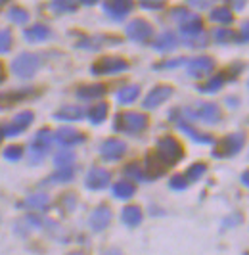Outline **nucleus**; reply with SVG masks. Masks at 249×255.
Segmentation results:
<instances>
[{
    "mask_svg": "<svg viewBox=\"0 0 249 255\" xmlns=\"http://www.w3.org/2000/svg\"><path fill=\"white\" fill-rule=\"evenodd\" d=\"M148 127V117L136 112H124L119 114L113 121V128L117 132H126V134H138Z\"/></svg>",
    "mask_w": 249,
    "mask_h": 255,
    "instance_id": "f257e3e1",
    "label": "nucleus"
},
{
    "mask_svg": "<svg viewBox=\"0 0 249 255\" xmlns=\"http://www.w3.org/2000/svg\"><path fill=\"white\" fill-rule=\"evenodd\" d=\"M155 153H157V157H159L167 167L178 163V161L184 157L182 144L176 140L174 136H163V138H159Z\"/></svg>",
    "mask_w": 249,
    "mask_h": 255,
    "instance_id": "f03ea898",
    "label": "nucleus"
},
{
    "mask_svg": "<svg viewBox=\"0 0 249 255\" xmlns=\"http://www.w3.org/2000/svg\"><path fill=\"white\" fill-rule=\"evenodd\" d=\"M52 140H54L52 130H48V128H40L38 130L35 140L31 142V146H29V163L31 165H37V163H40L44 159V155L50 150Z\"/></svg>",
    "mask_w": 249,
    "mask_h": 255,
    "instance_id": "7ed1b4c3",
    "label": "nucleus"
},
{
    "mask_svg": "<svg viewBox=\"0 0 249 255\" xmlns=\"http://www.w3.org/2000/svg\"><path fill=\"white\" fill-rule=\"evenodd\" d=\"M126 69H128V62L121 56H104V58L96 60L90 67V71L94 75H117Z\"/></svg>",
    "mask_w": 249,
    "mask_h": 255,
    "instance_id": "20e7f679",
    "label": "nucleus"
},
{
    "mask_svg": "<svg viewBox=\"0 0 249 255\" xmlns=\"http://www.w3.org/2000/svg\"><path fill=\"white\" fill-rule=\"evenodd\" d=\"M244 144H246V134L244 132H232V134H228V136H224L217 142L213 155L215 157H232L244 148Z\"/></svg>",
    "mask_w": 249,
    "mask_h": 255,
    "instance_id": "39448f33",
    "label": "nucleus"
},
{
    "mask_svg": "<svg viewBox=\"0 0 249 255\" xmlns=\"http://www.w3.org/2000/svg\"><path fill=\"white\" fill-rule=\"evenodd\" d=\"M40 67V58L37 54H19L15 60L12 62V71L13 75L21 77V79H29L37 73V69Z\"/></svg>",
    "mask_w": 249,
    "mask_h": 255,
    "instance_id": "423d86ee",
    "label": "nucleus"
},
{
    "mask_svg": "<svg viewBox=\"0 0 249 255\" xmlns=\"http://www.w3.org/2000/svg\"><path fill=\"white\" fill-rule=\"evenodd\" d=\"M182 114L186 115V119H201L203 123H211V125L221 121V108L213 102L199 104L194 110H182Z\"/></svg>",
    "mask_w": 249,
    "mask_h": 255,
    "instance_id": "0eeeda50",
    "label": "nucleus"
},
{
    "mask_svg": "<svg viewBox=\"0 0 249 255\" xmlns=\"http://www.w3.org/2000/svg\"><path fill=\"white\" fill-rule=\"evenodd\" d=\"M33 112H21L13 117L12 121L4 123V127L0 128L2 130V136H17L21 134L25 128H29V125L33 123Z\"/></svg>",
    "mask_w": 249,
    "mask_h": 255,
    "instance_id": "6e6552de",
    "label": "nucleus"
},
{
    "mask_svg": "<svg viewBox=\"0 0 249 255\" xmlns=\"http://www.w3.org/2000/svg\"><path fill=\"white\" fill-rule=\"evenodd\" d=\"M151 35H153V27L149 25L146 19H142V17L132 19L126 25V37L130 38V40H134V42H146V40L151 38Z\"/></svg>",
    "mask_w": 249,
    "mask_h": 255,
    "instance_id": "1a4fd4ad",
    "label": "nucleus"
},
{
    "mask_svg": "<svg viewBox=\"0 0 249 255\" xmlns=\"http://www.w3.org/2000/svg\"><path fill=\"white\" fill-rule=\"evenodd\" d=\"M134 8V0H104V12L112 19H124Z\"/></svg>",
    "mask_w": 249,
    "mask_h": 255,
    "instance_id": "9d476101",
    "label": "nucleus"
},
{
    "mask_svg": "<svg viewBox=\"0 0 249 255\" xmlns=\"http://www.w3.org/2000/svg\"><path fill=\"white\" fill-rule=\"evenodd\" d=\"M171 96H173V87H169V85H157L155 89L149 90V94L144 98L142 106H144L146 110H155V108H159L163 102H167Z\"/></svg>",
    "mask_w": 249,
    "mask_h": 255,
    "instance_id": "9b49d317",
    "label": "nucleus"
},
{
    "mask_svg": "<svg viewBox=\"0 0 249 255\" xmlns=\"http://www.w3.org/2000/svg\"><path fill=\"white\" fill-rule=\"evenodd\" d=\"M124 152H126V144L123 140H119V138H108V140L102 142V146H100V155L104 159H108V161L121 159Z\"/></svg>",
    "mask_w": 249,
    "mask_h": 255,
    "instance_id": "f8f14e48",
    "label": "nucleus"
},
{
    "mask_svg": "<svg viewBox=\"0 0 249 255\" xmlns=\"http://www.w3.org/2000/svg\"><path fill=\"white\" fill-rule=\"evenodd\" d=\"M110 179H112L110 171H106L102 167H92L88 171L87 179H85V186L90 188V190H102V188H106L110 184Z\"/></svg>",
    "mask_w": 249,
    "mask_h": 255,
    "instance_id": "ddd939ff",
    "label": "nucleus"
},
{
    "mask_svg": "<svg viewBox=\"0 0 249 255\" xmlns=\"http://www.w3.org/2000/svg\"><path fill=\"white\" fill-rule=\"evenodd\" d=\"M213 67H215L213 58H209V56H198V58L190 60L188 73H190V77H194V79H201V77L209 75L213 71Z\"/></svg>",
    "mask_w": 249,
    "mask_h": 255,
    "instance_id": "4468645a",
    "label": "nucleus"
},
{
    "mask_svg": "<svg viewBox=\"0 0 249 255\" xmlns=\"http://www.w3.org/2000/svg\"><path fill=\"white\" fill-rule=\"evenodd\" d=\"M54 138L63 148H71V146H77V144H83L85 142V134L79 132V130H75V128L63 127L60 130H56Z\"/></svg>",
    "mask_w": 249,
    "mask_h": 255,
    "instance_id": "2eb2a0df",
    "label": "nucleus"
},
{
    "mask_svg": "<svg viewBox=\"0 0 249 255\" xmlns=\"http://www.w3.org/2000/svg\"><path fill=\"white\" fill-rule=\"evenodd\" d=\"M178 25H180L182 35H186V37H194V35H199V33H201V29H203V21H201V17H199L198 13L188 12L186 15L178 21Z\"/></svg>",
    "mask_w": 249,
    "mask_h": 255,
    "instance_id": "dca6fc26",
    "label": "nucleus"
},
{
    "mask_svg": "<svg viewBox=\"0 0 249 255\" xmlns=\"http://www.w3.org/2000/svg\"><path fill=\"white\" fill-rule=\"evenodd\" d=\"M33 94H35V89H31V87L4 92V94H0V108H10L13 104L23 102L25 98H29V96H33Z\"/></svg>",
    "mask_w": 249,
    "mask_h": 255,
    "instance_id": "f3484780",
    "label": "nucleus"
},
{
    "mask_svg": "<svg viewBox=\"0 0 249 255\" xmlns=\"http://www.w3.org/2000/svg\"><path fill=\"white\" fill-rule=\"evenodd\" d=\"M110 221H112V209L106 207V205H102V207H98V209H94V213H92L90 219H88L90 229L96 230V232L106 229V227L110 225Z\"/></svg>",
    "mask_w": 249,
    "mask_h": 255,
    "instance_id": "a211bd4d",
    "label": "nucleus"
},
{
    "mask_svg": "<svg viewBox=\"0 0 249 255\" xmlns=\"http://www.w3.org/2000/svg\"><path fill=\"white\" fill-rule=\"evenodd\" d=\"M165 171H167V165H165L161 159L157 157V153H155V152L148 153V157H146V165H144V173H146L148 180L161 177Z\"/></svg>",
    "mask_w": 249,
    "mask_h": 255,
    "instance_id": "6ab92c4d",
    "label": "nucleus"
},
{
    "mask_svg": "<svg viewBox=\"0 0 249 255\" xmlns=\"http://www.w3.org/2000/svg\"><path fill=\"white\" fill-rule=\"evenodd\" d=\"M119 37H108V35H96V37L83 38L77 46L79 48H87V50H98L102 46H108V44H117Z\"/></svg>",
    "mask_w": 249,
    "mask_h": 255,
    "instance_id": "aec40b11",
    "label": "nucleus"
},
{
    "mask_svg": "<svg viewBox=\"0 0 249 255\" xmlns=\"http://www.w3.org/2000/svg\"><path fill=\"white\" fill-rule=\"evenodd\" d=\"M176 46H178V38L171 31H165V33H161L159 37L153 40V48L159 52H171Z\"/></svg>",
    "mask_w": 249,
    "mask_h": 255,
    "instance_id": "412c9836",
    "label": "nucleus"
},
{
    "mask_svg": "<svg viewBox=\"0 0 249 255\" xmlns=\"http://www.w3.org/2000/svg\"><path fill=\"white\" fill-rule=\"evenodd\" d=\"M23 37L29 40V42H42L50 37V27L42 25V23H37V25H31L29 29L23 31Z\"/></svg>",
    "mask_w": 249,
    "mask_h": 255,
    "instance_id": "4be33fe9",
    "label": "nucleus"
},
{
    "mask_svg": "<svg viewBox=\"0 0 249 255\" xmlns=\"http://www.w3.org/2000/svg\"><path fill=\"white\" fill-rule=\"evenodd\" d=\"M106 94V87L104 85H87L77 90V98L79 100H100Z\"/></svg>",
    "mask_w": 249,
    "mask_h": 255,
    "instance_id": "5701e85b",
    "label": "nucleus"
},
{
    "mask_svg": "<svg viewBox=\"0 0 249 255\" xmlns=\"http://www.w3.org/2000/svg\"><path fill=\"white\" fill-rule=\"evenodd\" d=\"M54 117L60 121H79L85 117V110L79 106H63L62 110H58L54 114Z\"/></svg>",
    "mask_w": 249,
    "mask_h": 255,
    "instance_id": "b1692460",
    "label": "nucleus"
},
{
    "mask_svg": "<svg viewBox=\"0 0 249 255\" xmlns=\"http://www.w3.org/2000/svg\"><path fill=\"white\" fill-rule=\"evenodd\" d=\"M50 204V198L46 194H33L25 200L21 207H27V209H35V211H44Z\"/></svg>",
    "mask_w": 249,
    "mask_h": 255,
    "instance_id": "393cba45",
    "label": "nucleus"
},
{
    "mask_svg": "<svg viewBox=\"0 0 249 255\" xmlns=\"http://www.w3.org/2000/svg\"><path fill=\"white\" fill-rule=\"evenodd\" d=\"M112 192L113 196L119 198V200H128V198L134 196V184L130 180H119V182L113 184Z\"/></svg>",
    "mask_w": 249,
    "mask_h": 255,
    "instance_id": "a878e982",
    "label": "nucleus"
},
{
    "mask_svg": "<svg viewBox=\"0 0 249 255\" xmlns=\"http://www.w3.org/2000/svg\"><path fill=\"white\" fill-rule=\"evenodd\" d=\"M121 219H123V223L126 227H138L142 223V211H140V207H136V205H128V207L123 209Z\"/></svg>",
    "mask_w": 249,
    "mask_h": 255,
    "instance_id": "bb28decb",
    "label": "nucleus"
},
{
    "mask_svg": "<svg viewBox=\"0 0 249 255\" xmlns=\"http://www.w3.org/2000/svg\"><path fill=\"white\" fill-rule=\"evenodd\" d=\"M108 112H110V106L106 102H98L94 104L90 110H88V119H90V123H94V125H100L106 117H108Z\"/></svg>",
    "mask_w": 249,
    "mask_h": 255,
    "instance_id": "cd10ccee",
    "label": "nucleus"
},
{
    "mask_svg": "<svg viewBox=\"0 0 249 255\" xmlns=\"http://www.w3.org/2000/svg\"><path fill=\"white\" fill-rule=\"evenodd\" d=\"M178 128L184 130L192 140L199 142V144H211L213 142V138L209 136V134H205V132H201V130H196L194 127H190L188 123H184V121H178Z\"/></svg>",
    "mask_w": 249,
    "mask_h": 255,
    "instance_id": "c85d7f7f",
    "label": "nucleus"
},
{
    "mask_svg": "<svg viewBox=\"0 0 249 255\" xmlns=\"http://www.w3.org/2000/svg\"><path fill=\"white\" fill-rule=\"evenodd\" d=\"M79 6V0H50L48 8L54 13H67L75 12Z\"/></svg>",
    "mask_w": 249,
    "mask_h": 255,
    "instance_id": "c756f323",
    "label": "nucleus"
},
{
    "mask_svg": "<svg viewBox=\"0 0 249 255\" xmlns=\"http://www.w3.org/2000/svg\"><path fill=\"white\" fill-rule=\"evenodd\" d=\"M209 17H211V21H215V23H221V25H230L232 21H234V13H232V10L230 8H215V10H211V13H209Z\"/></svg>",
    "mask_w": 249,
    "mask_h": 255,
    "instance_id": "7c9ffc66",
    "label": "nucleus"
},
{
    "mask_svg": "<svg viewBox=\"0 0 249 255\" xmlns=\"http://www.w3.org/2000/svg\"><path fill=\"white\" fill-rule=\"evenodd\" d=\"M138 96H140V87H136V85L124 87V89H121L117 92V100H119V104H123V106L136 102Z\"/></svg>",
    "mask_w": 249,
    "mask_h": 255,
    "instance_id": "2f4dec72",
    "label": "nucleus"
},
{
    "mask_svg": "<svg viewBox=\"0 0 249 255\" xmlns=\"http://www.w3.org/2000/svg\"><path fill=\"white\" fill-rule=\"evenodd\" d=\"M224 81H226V73H219V75H215L213 79H209L205 85L198 87V90L203 92V94H213V92L221 90V87L224 85Z\"/></svg>",
    "mask_w": 249,
    "mask_h": 255,
    "instance_id": "473e14b6",
    "label": "nucleus"
},
{
    "mask_svg": "<svg viewBox=\"0 0 249 255\" xmlns=\"http://www.w3.org/2000/svg\"><path fill=\"white\" fill-rule=\"evenodd\" d=\"M75 161V153L69 150H60V152L54 155V163L58 165V169H65V167H71Z\"/></svg>",
    "mask_w": 249,
    "mask_h": 255,
    "instance_id": "72a5a7b5",
    "label": "nucleus"
},
{
    "mask_svg": "<svg viewBox=\"0 0 249 255\" xmlns=\"http://www.w3.org/2000/svg\"><path fill=\"white\" fill-rule=\"evenodd\" d=\"M8 19L10 21H13V23H17V25H23V23H27L29 21V12L27 10H23V8H12L10 12H8Z\"/></svg>",
    "mask_w": 249,
    "mask_h": 255,
    "instance_id": "f704fd0d",
    "label": "nucleus"
},
{
    "mask_svg": "<svg viewBox=\"0 0 249 255\" xmlns=\"http://www.w3.org/2000/svg\"><path fill=\"white\" fill-rule=\"evenodd\" d=\"M205 171H207V165H205V163H194V165L188 167L184 177H186L188 182H190V180H198L205 175Z\"/></svg>",
    "mask_w": 249,
    "mask_h": 255,
    "instance_id": "c9c22d12",
    "label": "nucleus"
},
{
    "mask_svg": "<svg viewBox=\"0 0 249 255\" xmlns=\"http://www.w3.org/2000/svg\"><path fill=\"white\" fill-rule=\"evenodd\" d=\"M73 179V167H65V169H60L58 173L50 175L46 182H69Z\"/></svg>",
    "mask_w": 249,
    "mask_h": 255,
    "instance_id": "e433bc0d",
    "label": "nucleus"
},
{
    "mask_svg": "<svg viewBox=\"0 0 249 255\" xmlns=\"http://www.w3.org/2000/svg\"><path fill=\"white\" fill-rule=\"evenodd\" d=\"M124 175H126L128 179H134V180H148L144 169L138 165V163H130V165L124 167Z\"/></svg>",
    "mask_w": 249,
    "mask_h": 255,
    "instance_id": "4c0bfd02",
    "label": "nucleus"
},
{
    "mask_svg": "<svg viewBox=\"0 0 249 255\" xmlns=\"http://www.w3.org/2000/svg\"><path fill=\"white\" fill-rule=\"evenodd\" d=\"M4 157H6L8 161H19V159L23 157V148H21V146H8V148L4 150Z\"/></svg>",
    "mask_w": 249,
    "mask_h": 255,
    "instance_id": "58836bf2",
    "label": "nucleus"
},
{
    "mask_svg": "<svg viewBox=\"0 0 249 255\" xmlns=\"http://www.w3.org/2000/svg\"><path fill=\"white\" fill-rule=\"evenodd\" d=\"M12 48V33L8 29H2L0 31V54L8 52Z\"/></svg>",
    "mask_w": 249,
    "mask_h": 255,
    "instance_id": "ea45409f",
    "label": "nucleus"
},
{
    "mask_svg": "<svg viewBox=\"0 0 249 255\" xmlns=\"http://www.w3.org/2000/svg\"><path fill=\"white\" fill-rule=\"evenodd\" d=\"M169 186H171L173 190H186L188 180H186V177H182V175H174L173 179L169 180Z\"/></svg>",
    "mask_w": 249,
    "mask_h": 255,
    "instance_id": "a19ab883",
    "label": "nucleus"
},
{
    "mask_svg": "<svg viewBox=\"0 0 249 255\" xmlns=\"http://www.w3.org/2000/svg\"><path fill=\"white\" fill-rule=\"evenodd\" d=\"M213 37L217 38L219 42H228V40H232V38H236V35L230 31V29H217L215 33H213Z\"/></svg>",
    "mask_w": 249,
    "mask_h": 255,
    "instance_id": "79ce46f5",
    "label": "nucleus"
},
{
    "mask_svg": "<svg viewBox=\"0 0 249 255\" xmlns=\"http://www.w3.org/2000/svg\"><path fill=\"white\" fill-rule=\"evenodd\" d=\"M186 44L188 46H205L207 44V37H203V35H194V37H188L186 38Z\"/></svg>",
    "mask_w": 249,
    "mask_h": 255,
    "instance_id": "37998d69",
    "label": "nucleus"
},
{
    "mask_svg": "<svg viewBox=\"0 0 249 255\" xmlns=\"http://www.w3.org/2000/svg\"><path fill=\"white\" fill-rule=\"evenodd\" d=\"M140 4L148 10H159L163 6V0H140Z\"/></svg>",
    "mask_w": 249,
    "mask_h": 255,
    "instance_id": "c03bdc74",
    "label": "nucleus"
},
{
    "mask_svg": "<svg viewBox=\"0 0 249 255\" xmlns=\"http://www.w3.org/2000/svg\"><path fill=\"white\" fill-rule=\"evenodd\" d=\"M240 38L244 42H249V21H244L242 27H240Z\"/></svg>",
    "mask_w": 249,
    "mask_h": 255,
    "instance_id": "a18cd8bd",
    "label": "nucleus"
},
{
    "mask_svg": "<svg viewBox=\"0 0 249 255\" xmlns=\"http://www.w3.org/2000/svg\"><path fill=\"white\" fill-rule=\"evenodd\" d=\"M248 4V0H230V10H236V12H240V10H244V6Z\"/></svg>",
    "mask_w": 249,
    "mask_h": 255,
    "instance_id": "49530a36",
    "label": "nucleus"
},
{
    "mask_svg": "<svg viewBox=\"0 0 249 255\" xmlns=\"http://www.w3.org/2000/svg\"><path fill=\"white\" fill-rule=\"evenodd\" d=\"M182 64H184V60L178 58V60H171V62H163V64H159L157 67H176V65H182Z\"/></svg>",
    "mask_w": 249,
    "mask_h": 255,
    "instance_id": "de8ad7c7",
    "label": "nucleus"
},
{
    "mask_svg": "<svg viewBox=\"0 0 249 255\" xmlns=\"http://www.w3.org/2000/svg\"><path fill=\"white\" fill-rule=\"evenodd\" d=\"M188 4H192V6H196V8H203V6H207L209 4V0H186Z\"/></svg>",
    "mask_w": 249,
    "mask_h": 255,
    "instance_id": "09e8293b",
    "label": "nucleus"
},
{
    "mask_svg": "<svg viewBox=\"0 0 249 255\" xmlns=\"http://www.w3.org/2000/svg\"><path fill=\"white\" fill-rule=\"evenodd\" d=\"M242 182H244V186H248L249 188V169L248 171H244V175H242Z\"/></svg>",
    "mask_w": 249,
    "mask_h": 255,
    "instance_id": "8fccbe9b",
    "label": "nucleus"
},
{
    "mask_svg": "<svg viewBox=\"0 0 249 255\" xmlns=\"http://www.w3.org/2000/svg\"><path fill=\"white\" fill-rule=\"evenodd\" d=\"M4 79H6V71H4V65L0 64V83H4Z\"/></svg>",
    "mask_w": 249,
    "mask_h": 255,
    "instance_id": "3c124183",
    "label": "nucleus"
},
{
    "mask_svg": "<svg viewBox=\"0 0 249 255\" xmlns=\"http://www.w3.org/2000/svg\"><path fill=\"white\" fill-rule=\"evenodd\" d=\"M81 2H83L85 6H94V4L98 2V0H81Z\"/></svg>",
    "mask_w": 249,
    "mask_h": 255,
    "instance_id": "603ef678",
    "label": "nucleus"
},
{
    "mask_svg": "<svg viewBox=\"0 0 249 255\" xmlns=\"http://www.w3.org/2000/svg\"><path fill=\"white\" fill-rule=\"evenodd\" d=\"M104 255H121V252L119 250H110V252H106Z\"/></svg>",
    "mask_w": 249,
    "mask_h": 255,
    "instance_id": "864d4df0",
    "label": "nucleus"
},
{
    "mask_svg": "<svg viewBox=\"0 0 249 255\" xmlns=\"http://www.w3.org/2000/svg\"><path fill=\"white\" fill-rule=\"evenodd\" d=\"M4 4H8V0H0V8H2Z\"/></svg>",
    "mask_w": 249,
    "mask_h": 255,
    "instance_id": "5fc2aeb1",
    "label": "nucleus"
},
{
    "mask_svg": "<svg viewBox=\"0 0 249 255\" xmlns=\"http://www.w3.org/2000/svg\"><path fill=\"white\" fill-rule=\"evenodd\" d=\"M69 255H85V254H81V252H75V254H69Z\"/></svg>",
    "mask_w": 249,
    "mask_h": 255,
    "instance_id": "6e6d98bb",
    "label": "nucleus"
},
{
    "mask_svg": "<svg viewBox=\"0 0 249 255\" xmlns=\"http://www.w3.org/2000/svg\"><path fill=\"white\" fill-rule=\"evenodd\" d=\"M0 140H2V130H0Z\"/></svg>",
    "mask_w": 249,
    "mask_h": 255,
    "instance_id": "4d7b16f0",
    "label": "nucleus"
}]
</instances>
